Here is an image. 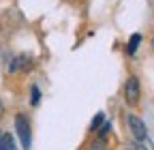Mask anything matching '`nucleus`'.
Wrapping results in <instances>:
<instances>
[{"instance_id":"obj_1","label":"nucleus","mask_w":154,"mask_h":150,"mask_svg":"<svg viewBox=\"0 0 154 150\" xmlns=\"http://www.w3.org/2000/svg\"><path fill=\"white\" fill-rule=\"evenodd\" d=\"M15 133H17L19 144H22L24 150L32 148V127H30L28 116H24V114H17L15 116Z\"/></svg>"},{"instance_id":"obj_2","label":"nucleus","mask_w":154,"mask_h":150,"mask_svg":"<svg viewBox=\"0 0 154 150\" xmlns=\"http://www.w3.org/2000/svg\"><path fill=\"white\" fill-rule=\"evenodd\" d=\"M139 95H141L139 80L135 77V75H131V77L126 80V84H124V99H126L128 105H137L139 103Z\"/></svg>"},{"instance_id":"obj_3","label":"nucleus","mask_w":154,"mask_h":150,"mask_svg":"<svg viewBox=\"0 0 154 150\" xmlns=\"http://www.w3.org/2000/svg\"><path fill=\"white\" fill-rule=\"evenodd\" d=\"M126 120H128V127H131V133H133L135 142H146L148 139V129H146L143 120L139 116H135V114H128Z\"/></svg>"},{"instance_id":"obj_4","label":"nucleus","mask_w":154,"mask_h":150,"mask_svg":"<svg viewBox=\"0 0 154 150\" xmlns=\"http://www.w3.org/2000/svg\"><path fill=\"white\" fill-rule=\"evenodd\" d=\"M32 69V56H28V54H19V56H15V58L11 60V64H9V71L11 73H17V71H30Z\"/></svg>"},{"instance_id":"obj_5","label":"nucleus","mask_w":154,"mask_h":150,"mask_svg":"<svg viewBox=\"0 0 154 150\" xmlns=\"http://www.w3.org/2000/svg\"><path fill=\"white\" fill-rule=\"evenodd\" d=\"M0 150H17L15 146V137L7 131H0Z\"/></svg>"},{"instance_id":"obj_6","label":"nucleus","mask_w":154,"mask_h":150,"mask_svg":"<svg viewBox=\"0 0 154 150\" xmlns=\"http://www.w3.org/2000/svg\"><path fill=\"white\" fill-rule=\"evenodd\" d=\"M139 43H141V34H139V32H135V34L131 36L128 45H126V52H128V56H135V52H137V47H139Z\"/></svg>"},{"instance_id":"obj_7","label":"nucleus","mask_w":154,"mask_h":150,"mask_svg":"<svg viewBox=\"0 0 154 150\" xmlns=\"http://www.w3.org/2000/svg\"><path fill=\"white\" fill-rule=\"evenodd\" d=\"M38 101H41V90H38V86L34 84L32 88H30V105H38Z\"/></svg>"},{"instance_id":"obj_8","label":"nucleus","mask_w":154,"mask_h":150,"mask_svg":"<svg viewBox=\"0 0 154 150\" xmlns=\"http://www.w3.org/2000/svg\"><path fill=\"white\" fill-rule=\"evenodd\" d=\"M103 122H105V114H103V111H99V114L92 118V122H90V131H96Z\"/></svg>"},{"instance_id":"obj_9","label":"nucleus","mask_w":154,"mask_h":150,"mask_svg":"<svg viewBox=\"0 0 154 150\" xmlns=\"http://www.w3.org/2000/svg\"><path fill=\"white\" fill-rule=\"evenodd\" d=\"M2 111H5V105H2V101H0V116H2Z\"/></svg>"},{"instance_id":"obj_10","label":"nucleus","mask_w":154,"mask_h":150,"mask_svg":"<svg viewBox=\"0 0 154 150\" xmlns=\"http://www.w3.org/2000/svg\"><path fill=\"white\" fill-rule=\"evenodd\" d=\"M152 47H154V39H152Z\"/></svg>"}]
</instances>
